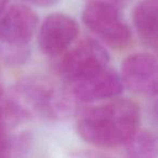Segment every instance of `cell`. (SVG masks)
Returning <instances> with one entry per match:
<instances>
[{
  "label": "cell",
  "mask_w": 158,
  "mask_h": 158,
  "mask_svg": "<svg viewBox=\"0 0 158 158\" xmlns=\"http://www.w3.org/2000/svg\"><path fill=\"white\" fill-rule=\"evenodd\" d=\"M123 87L121 76L110 66L68 84V88L79 102H94L115 98L123 92Z\"/></svg>",
  "instance_id": "5"
},
{
  "label": "cell",
  "mask_w": 158,
  "mask_h": 158,
  "mask_svg": "<svg viewBox=\"0 0 158 158\" xmlns=\"http://www.w3.org/2000/svg\"><path fill=\"white\" fill-rule=\"evenodd\" d=\"M26 1L35 6H39V7H50V6L57 3L60 0H26Z\"/></svg>",
  "instance_id": "10"
},
{
  "label": "cell",
  "mask_w": 158,
  "mask_h": 158,
  "mask_svg": "<svg viewBox=\"0 0 158 158\" xmlns=\"http://www.w3.org/2000/svg\"><path fill=\"white\" fill-rule=\"evenodd\" d=\"M3 98V91H2V87L0 85V99H2Z\"/></svg>",
  "instance_id": "14"
},
{
  "label": "cell",
  "mask_w": 158,
  "mask_h": 158,
  "mask_svg": "<svg viewBox=\"0 0 158 158\" xmlns=\"http://www.w3.org/2000/svg\"><path fill=\"white\" fill-rule=\"evenodd\" d=\"M85 158H105V157L101 155H98V154H87L85 156Z\"/></svg>",
  "instance_id": "13"
},
{
  "label": "cell",
  "mask_w": 158,
  "mask_h": 158,
  "mask_svg": "<svg viewBox=\"0 0 158 158\" xmlns=\"http://www.w3.org/2000/svg\"><path fill=\"white\" fill-rule=\"evenodd\" d=\"M128 158H157L158 133L149 130H138L127 143Z\"/></svg>",
  "instance_id": "9"
},
{
  "label": "cell",
  "mask_w": 158,
  "mask_h": 158,
  "mask_svg": "<svg viewBox=\"0 0 158 158\" xmlns=\"http://www.w3.org/2000/svg\"><path fill=\"white\" fill-rule=\"evenodd\" d=\"M139 125V106L129 100H115L85 112L77 123V131L92 145L117 147L127 145Z\"/></svg>",
  "instance_id": "1"
},
{
  "label": "cell",
  "mask_w": 158,
  "mask_h": 158,
  "mask_svg": "<svg viewBox=\"0 0 158 158\" xmlns=\"http://www.w3.org/2000/svg\"><path fill=\"white\" fill-rule=\"evenodd\" d=\"M78 24L70 16L62 13L49 15L42 23L38 36L40 50L47 55L65 52L78 35Z\"/></svg>",
  "instance_id": "7"
},
{
  "label": "cell",
  "mask_w": 158,
  "mask_h": 158,
  "mask_svg": "<svg viewBox=\"0 0 158 158\" xmlns=\"http://www.w3.org/2000/svg\"><path fill=\"white\" fill-rule=\"evenodd\" d=\"M90 1H103V2H110V3H113V5H120L123 3L125 0H89V2Z\"/></svg>",
  "instance_id": "12"
},
{
  "label": "cell",
  "mask_w": 158,
  "mask_h": 158,
  "mask_svg": "<svg viewBox=\"0 0 158 158\" xmlns=\"http://www.w3.org/2000/svg\"><path fill=\"white\" fill-rule=\"evenodd\" d=\"M120 76L129 90L143 95H158V59L155 55H129L121 64Z\"/></svg>",
  "instance_id": "4"
},
{
  "label": "cell",
  "mask_w": 158,
  "mask_h": 158,
  "mask_svg": "<svg viewBox=\"0 0 158 158\" xmlns=\"http://www.w3.org/2000/svg\"><path fill=\"white\" fill-rule=\"evenodd\" d=\"M133 23L141 39L158 50V0H143L135 7Z\"/></svg>",
  "instance_id": "8"
},
{
  "label": "cell",
  "mask_w": 158,
  "mask_h": 158,
  "mask_svg": "<svg viewBox=\"0 0 158 158\" xmlns=\"http://www.w3.org/2000/svg\"><path fill=\"white\" fill-rule=\"evenodd\" d=\"M155 113H156V115L158 116V103H157V105H156V107H155Z\"/></svg>",
  "instance_id": "15"
},
{
  "label": "cell",
  "mask_w": 158,
  "mask_h": 158,
  "mask_svg": "<svg viewBox=\"0 0 158 158\" xmlns=\"http://www.w3.org/2000/svg\"><path fill=\"white\" fill-rule=\"evenodd\" d=\"M82 21L91 31L108 46L121 49L129 44L131 33L123 21L116 5L90 1L82 12Z\"/></svg>",
  "instance_id": "2"
},
{
  "label": "cell",
  "mask_w": 158,
  "mask_h": 158,
  "mask_svg": "<svg viewBox=\"0 0 158 158\" xmlns=\"http://www.w3.org/2000/svg\"><path fill=\"white\" fill-rule=\"evenodd\" d=\"M38 16L24 5H13L0 18V42L9 47H25L34 37Z\"/></svg>",
  "instance_id": "6"
},
{
  "label": "cell",
  "mask_w": 158,
  "mask_h": 158,
  "mask_svg": "<svg viewBox=\"0 0 158 158\" xmlns=\"http://www.w3.org/2000/svg\"><path fill=\"white\" fill-rule=\"evenodd\" d=\"M0 158H11V156H1Z\"/></svg>",
  "instance_id": "16"
},
{
  "label": "cell",
  "mask_w": 158,
  "mask_h": 158,
  "mask_svg": "<svg viewBox=\"0 0 158 158\" xmlns=\"http://www.w3.org/2000/svg\"><path fill=\"white\" fill-rule=\"evenodd\" d=\"M8 2H9V0H0V18H1L2 14L5 13Z\"/></svg>",
  "instance_id": "11"
},
{
  "label": "cell",
  "mask_w": 158,
  "mask_h": 158,
  "mask_svg": "<svg viewBox=\"0 0 158 158\" xmlns=\"http://www.w3.org/2000/svg\"><path fill=\"white\" fill-rule=\"evenodd\" d=\"M108 53L95 40L84 39L62 57L59 70L67 84H72L108 66Z\"/></svg>",
  "instance_id": "3"
}]
</instances>
